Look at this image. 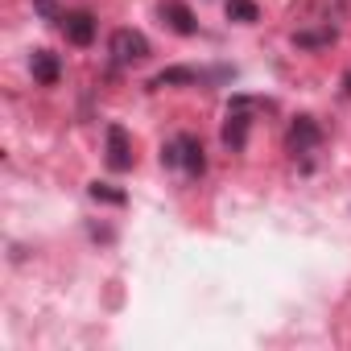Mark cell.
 <instances>
[{"instance_id":"1","label":"cell","mask_w":351,"mask_h":351,"mask_svg":"<svg viewBox=\"0 0 351 351\" xmlns=\"http://www.w3.org/2000/svg\"><path fill=\"white\" fill-rule=\"evenodd\" d=\"M248 108H252V99L248 95H236L232 104H228V120H223V145L228 149H244L248 145Z\"/></svg>"},{"instance_id":"2","label":"cell","mask_w":351,"mask_h":351,"mask_svg":"<svg viewBox=\"0 0 351 351\" xmlns=\"http://www.w3.org/2000/svg\"><path fill=\"white\" fill-rule=\"evenodd\" d=\"M112 58L116 62H141V58H149V38L141 29H116L112 34Z\"/></svg>"},{"instance_id":"3","label":"cell","mask_w":351,"mask_h":351,"mask_svg":"<svg viewBox=\"0 0 351 351\" xmlns=\"http://www.w3.org/2000/svg\"><path fill=\"white\" fill-rule=\"evenodd\" d=\"M104 136H108V169H116V173L132 169V141H128V132L120 124H108Z\"/></svg>"},{"instance_id":"4","label":"cell","mask_w":351,"mask_h":351,"mask_svg":"<svg viewBox=\"0 0 351 351\" xmlns=\"http://www.w3.org/2000/svg\"><path fill=\"white\" fill-rule=\"evenodd\" d=\"M318 145H322L318 120H314V116H298V120L289 124V153H310V149H318Z\"/></svg>"},{"instance_id":"5","label":"cell","mask_w":351,"mask_h":351,"mask_svg":"<svg viewBox=\"0 0 351 351\" xmlns=\"http://www.w3.org/2000/svg\"><path fill=\"white\" fill-rule=\"evenodd\" d=\"M161 21H165L173 34H182V38L199 34V21H195V13L182 5V0H161Z\"/></svg>"},{"instance_id":"6","label":"cell","mask_w":351,"mask_h":351,"mask_svg":"<svg viewBox=\"0 0 351 351\" xmlns=\"http://www.w3.org/2000/svg\"><path fill=\"white\" fill-rule=\"evenodd\" d=\"M173 145H178V165L191 173V178H199V173L207 169V157H203V145H199V136L182 132L178 141H173Z\"/></svg>"},{"instance_id":"7","label":"cell","mask_w":351,"mask_h":351,"mask_svg":"<svg viewBox=\"0 0 351 351\" xmlns=\"http://www.w3.org/2000/svg\"><path fill=\"white\" fill-rule=\"evenodd\" d=\"M62 34L71 46H91L95 42V17L91 13H66L62 17Z\"/></svg>"},{"instance_id":"8","label":"cell","mask_w":351,"mask_h":351,"mask_svg":"<svg viewBox=\"0 0 351 351\" xmlns=\"http://www.w3.org/2000/svg\"><path fill=\"white\" fill-rule=\"evenodd\" d=\"M29 71H34V79H38L42 87H54V83L62 79V62H58V54H50V50H34Z\"/></svg>"},{"instance_id":"9","label":"cell","mask_w":351,"mask_h":351,"mask_svg":"<svg viewBox=\"0 0 351 351\" xmlns=\"http://www.w3.org/2000/svg\"><path fill=\"white\" fill-rule=\"evenodd\" d=\"M199 79H203V75H199L195 66H169V71L153 75L149 87H182V83H199Z\"/></svg>"},{"instance_id":"10","label":"cell","mask_w":351,"mask_h":351,"mask_svg":"<svg viewBox=\"0 0 351 351\" xmlns=\"http://www.w3.org/2000/svg\"><path fill=\"white\" fill-rule=\"evenodd\" d=\"M330 42H335V29H302V34H293V46H302V50L330 46Z\"/></svg>"},{"instance_id":"11","label":"cell","mask_w":351,"mask_h":351,"mask_svg":"<svg viewBox=\"0 0 351 351\" xmlns=\"http://www.w3.org/2000/svg\"><path fill=\"white\" fill-rule=\"evenodd\" d=\"M87 195H91L95 203H112V207H124V203H128V195H124V191H116V186H108V182H91V186H87Z\"/></svg>"},{"instance_id":"12","label":"cell","mask_w":351,"mask_h":351,"mask_svg":"<svg viewBox=\"0 0 351 351\" xmlns=\"http://www.w3.org/2000/svg\"><path fill=\"white\" fill-rule=\"evenodd\" d=\"M261 17V9L252 0H228V21H240V25H252Z\"/></svg>"},{"instance_id":"13","label":"cell","mask_w":351,"mask_h":351,"mask_svg":"<svg viewBox=\"0 0 351 351\" xmlns=\"http://www.w3.org/2000/svg\"><path fill=\"white\" fill-rule=\"evenodd\" d=\"M34 9H38L46 21H62V13H58V5H54V0H34Z\"/></svg>"},{"instance_id":"14","label":"cell","mask_w":351,"mask_h":351,"mask_svg":"<svg viewBox=\"0 0 351 351\" xmlns=\"http://www.w3.org/2000/svg\"><path fill=\"white\" fill-rule=\"evenodd\" d=\"M161 165H178V145H161Z\"/></svg>"},{"instance_id":"15","label":"cell","mask_w":351,"mask_h":351,"mask_svg":"<svg viewBox=\"0 0 351 351\" xmlns=\"http://www.w3.org/2000/svg\"><path fill=\"white\" fill-rule=\"evenodd\" d=\"M343 95H351V75H347V79H343Z\"/></svg>"}]
</instances>
